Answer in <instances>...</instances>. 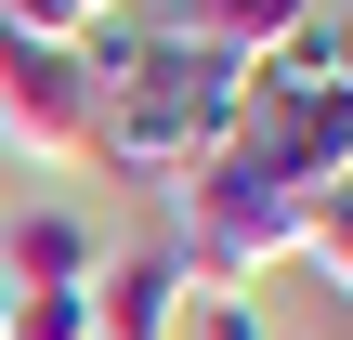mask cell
Wrapping results in <instances>:
<instances>
[{
  "instance_id": "1",
  "label": "cell",
  "mask_w": 353,
  "mask_h": 340,
  "mask_svg": "<svg viewBox=\"0 0 353 340\" xmlns=\"http://www.w3.org/2000/svg\"><path fill=\"white\" fill-rule=\"evenodd\" d=\"M236 118H249V52H223V39H196V26H144V52H131V79L105 92V131H92V157L105 170H196V157H223L236 144Z\"/></svg>"
},
{
  "instance_id": "2",
  "label": "cell",
  "mask_w": 353,
  "mask_h": 340,
  "mask_svg": "<svg viewBox=\"0 0 353 340\" xmlns=\"http://www.w3.org/2000/svg\"><path fill=\"white\" fill-rule=\"evenodd\" d=\"M170 236H183V262H196L210 288H262L275 262L314 249V197L275 183L249 144H223V157H196V170L170 183Z\"/></svg>"
},
{
  "instance_id": "3",
  "label": "cell",
  "mask_w": 353,
  "mask_h": 340,
  "mask_svg": "<svg viewBox=\"0 0 353 340\" xmlns=\"http://www.w3.org/2000/svg\"><path fill=\"white\" fill-rule=\"evenodd\" d=\"M92 131H105L92 66H79L65 39H26V26L0 13V157L26 144L39 170H79V157H92Z\"/></svg>"
},
{
  "instance_id": "4",
  "label": "cell",
  "mask_w": 353,
  "mask_h": 340,
  "mask_svg": "<svg viewBox=\"0 0 353 340\" xmlns=\"http://www.w3.org/2000/svg\"><path fill=\"white\" fill-rule=\"evenodd\" d=\"M236 144H249L275 183H301V197L353 183V105H341V79H314V92H262V79H249V118H236Z\"/></svg>"
},
{
  "instance_id": "5",
  "label": "cell",
  "mask_w": 353,
  "mask_h": 340,
  "mask_svg": "<svg viewBox=\"0 0 353 340\" xmlns=\"http://www.w3.org/2000/svg\"><path fill=\"white\" fill-rule=\"evenodd\" d=\"M210 275L183 262V236H144V249H105L92 275V340H183V301Z\"/></svg>"
},
{
  "instance_id": "6",
  "label": "cell",
  "mask_w": 353,
  "mask_h": 340,
  "mask_svg": "<svg viewBox=\"0 0 353 340\" xmlns=\"http://www.w3.org/2000/svg\"><path fill=\"white\" fill-rule=\"evenodd\" d=\"M105 249H118V236H105L92 210H65V197H26V210L0 223V275H13V288H92Z\"/></svg>"
},
{
  "instance_id": "7",
  "label": "cell",
  "mask_w": 353,
  "mask_h": 340,
  "mask_svg": "<svg viewBox=\"0 0 353 340\" xmlns=\"http://www.w3.org/2000/svg\"><path fill=\"white\" fill-rule=\"evenodd\" d=\"M314 13H327V0H170V26H196V39H223V52H249V66L288 52Z\"/></svg>"
},
{
  "instance_id": "8",
  "label": "cell",
  "mask_w": 353,
  "mask_h": 340,
  "mask_svg": "<svg viewBox=\"0 0 353 340\" xmlns=\"http://www.w3.org/2000/svg\"><path fill=\"white\" fill-rule=\"evenodd\" d=\"M183 340H275V314H262V288H196Z\"/></svg>"
},
{
  "instance_id": "9",
  "label": "cell",
  "mask_w": 353,
  "mask_h": 340,
  "mask_svg": "<svg viewBox=\"0 0 353 340\" xmlns=\"http://www.w3.org/2000/svg\"><path fill=\"white\" fill-rule=\"evenodd\" d=\"M0 13H13L26 39H65V52H79V39H92V26H118L131 0H0Z\"/></svg>"
},
{
  "instance_id": "10",
  "label": "cell",
  "mask_w": 353,
  "mask_h": 340,
  "mask_svg": "<svg viewBox=\"0 0 353 340\" xmlns=\"http://www.w3.org/2000/svg\"><path fill=\"white\" fill-rule=\"evenodd\" d=\"M13 340H92V288H13Z\"/></svg>"
},
{
  "instance_id": "11",
  "label": "cell",
  "mask_w": 353,
  "mask_h": 340,
  "mask_svg": "<svg viewBox=\"0 0 353 340\" xmlns=\"http://www.w3.org/2000/svg\"><path fill=\"white\" fill-rule=\"evenodd\" d=\"M301 262L353 301V183H327V197H314V249H301Z\"/></svg>"
},
{
  "instance_id": "12",
  "label": "cell",
  "mask_w": 353,
  "mask_h": 340,
  "mask_svg": "<svg viewBox=\"0 0 353 340\" xmlns=\"http://www.w3.org/2000/svg\"><path fill=\"white\" fill-rule=\"evenodd\" d=\"M327 79H353V13H327Z\"/></svg>"
},
{
  "instance_id": "13",
  "label": "cell",
  "mask_w": 353,
  "mask_h": 340,
  "mask_svg": "<svg viewBox=\"0 0 353 340\" xmlns=\"http://www.w3.org/2000/svg\"><path fill=\"white\" fill-rule=\"evenodd\" d=\"M0 340H13V275H0Z\"/></svg>"
}]
</instances>
